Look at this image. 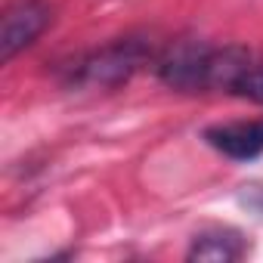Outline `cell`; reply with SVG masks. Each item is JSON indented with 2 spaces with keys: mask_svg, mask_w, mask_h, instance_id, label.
Instances as JSON below:
<instances>
[{
  "mask_svg": "<svg viewBox=\"0 0 263 263\" xmlns=\"http://www.w3.org/2000/svg\"><path fill=\"white\" fill-rule=\"evenodd\" d=\"M158 78L180 93L217 90L220 78V47H211L195 37L174 41L158 59Z\"/></svg>",
  "mask_w": 263,
  "mask_h": 263,
  "instance_id": "obj_1",
  "label": "cell"
},
{
  "mask_svg": "<svg viewBox=\"0 0 263 263\" xmlns=\"http://www.w3.org/2000/svg\"><path fill=\"white\" fill-rule=\"evenodd\" d=\"M149 59V44L140 37H124L102 50H93L71 62V84L78 87H118Z\"/></svg>",
  "mask_w": 263,
  "mask_h": 263,
  "instance_id": "obj_2",
  "label": "cell"
},
{
  "mask_svg": "<svg viewBox=\"0 0 263 263\" xmlns=\"http://www.w3.org/2000/svg\"><path fill=\"white\" fill-rule=\"evenodd\" d=\"M50 19H53V10L47 0H16V4H10L4 13V28H0V56H4V62H10L16 53L31 47L44 34Z\"/></svg>",
  "mask_w": 263,
  "mask_h": 263,
  "instance_id": "obj_3",
  "label": "cell"
},
{
  "mask_svg": "<svg viewBox=\"0 0 263 263\" xmlns=\"http://www.w3.org/2000/svg\"><path fill=\"white\" fill-rule=\"evenodd\" d=\"M204 140L232 161H254L263 155V118L260 121H235L217 124L204 130Z\"/></svg>",
  "mask_w": 263,
  "mask_h": 263,
  "instance_id": "obj_4",
  "label": "cell"
},
{
  "mask_svg": "<svg viewBox=\"0 0 263 263\" xmlns=\"http://www.w3.org/2000/svg\"><path fill=\"white\" fill-rule=\"evenodd\" d=\"M248 251V241L241 232L235 229H208L201 235L192 238L189 248V260H211V263H229V260H241Z\"/></svg>",
  "mask_w": 263,
  "mask_h": 263,
  "instance_id": "obj_5",
  "label": "cell"
},
{
  "mask_svg": "<svg viewBox=\"0 0 263 263\" xmlns=\"http://www.w3.org/2000/svg\"><path fill=\"white\" fill-rule=\"evenodd\" d=\"M235 93H241V96H248V99H254V102L263 105V62L248 68V74L241 78V84H238Z\"/></svg>",
  "mask_w": 263,
  "mask_h": 263,
  "instance_id": "obj_6",
  "label": "cell"
}]
</instances>
